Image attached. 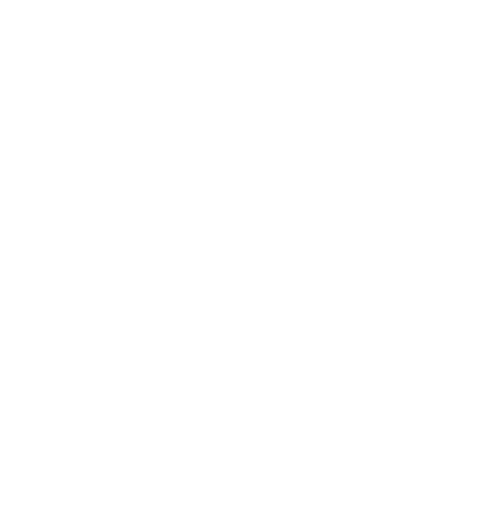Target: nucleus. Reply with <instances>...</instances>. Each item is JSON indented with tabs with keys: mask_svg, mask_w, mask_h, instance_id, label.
<instances>
[]
</instances>
